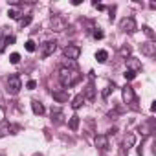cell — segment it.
Returning <instances> with one entry per match:
<instances>
[{
    "label": "cell",
    "instance_id": "obj_1",
    "mask_svg": "<svg viewBox=\"0 0 156 156\" xmlns=\"http://www.w3.org/2000/svg\"><path fill=\"white\" fill-rule=\"evenodd\" d=\"M59 79H61V85H62L64 88H70V87H73L75 83H79L81 73L77 72V70L61 66V70H59Z\"/></svg>",
    "mask_w": 156,
    "mask_h": 156
},
{
    "label": "cell",
    "instance_id": "obj_2",
    "mask_svg": "<svg viewBox=\"0 0 156 156\" xmlns=\"http://www.w3.org/2000/svg\"><path fill=\"white\" fill-rule=\"evenodd\" d=\"M22 88V81H20V77L19 75H11L9 79H8V94L11 96H17Z\"/></svg>",
    "mask_w": 156,
    "mask_h": 156
},
{
    "label": "cell",
    "instance_id": "obj_3",
    "mask_svg": "<svg viewBox=\"0 0 156 156\" xmlns=\"http://www.w3.org/2000/svg\"><path fill=\"white\" fill-rule=\"evenodd\" d=\"M50 26H51L53 31H64V30L68 28V22H66V19L61 17V15H53V17L50 19Z\"/></svg>",
    "mask_w": 156,
    "mask_h": 156
},
{
    "label": "cell",
    "instance_id": "obj_4",
    "mask_svg": "<svg viewBox=\"0 0 156 156\" xmlns=\"http://www.w3.org/2000/svg\"><path fill=\"white\" fill-rule=\"evenodd\" d=\"M55 50H57V42L55 41H44L41 44V57H50V55H53Z\"/></svg>",
    "mask_w": 156,
    "mask_h": 156
},
{
    "label": "cell",
    "instance_id": "obj_5",
    "mask_svg": "<svg viewBox=\"0 0 156 156\" xmlns=\"http://www.w3.org/2000/svg\"><path fill=\"white\" fill-rule=\"evenodd\" d=\"M79 55H81V48H79V46H75V44H68V46L64 48V57H66L68 61H75V59H79Z\"/></svg>",
    "mask_w": 156,
    "mask_h": 156
},
{
    "label": "cell",
    "instance_id": "obj_6",
    "mask_svg": "<svg viewBox=\"0 0 156 156\" xmlns=\"http://www.w3.org/2000/svg\"><path fill=\"white\" fill-rule=\"evenodd\" d=\"M119 28H121L123 31H127V33H134V31L138 30V26H136V20H134L132 17H125V19H121V22H119Z\"/></svg>",
    "mask_w": 156,
    "mask_h": 156
},
{
    "label": "cell",
    "instance_id": "obj_7",
    "mask_svg": "<svg viewBox=\"0 0 156 156\" xmlns=\"http://www.w3.org/2000/svg\"><path fill=\"white\" fill-rule=\"evenodd\" d=\"M140 50H141L143 55L152 57V55L156 53V44H154L152 41H147V42H141V44H140Z\"/></svg>",
    "mask_w": 156,
    "mask_h": 156
},
{
    "label": "cell",
    "instance_id": "obj_8",
    "mask_svg": "<svg viewBox=\"0 0 156 156\" xmlns=\"http://www.w3.org/2000/svg\"><path fill=\"white\" fill-rule=\"evenodd\" d=\"M121 94H123V101H125V103H134V101H136V94H134V88H132V87L125 85V87L121 88Z\"/></svg>",
    "mask_w": 156,
    "mask_h": 156
},
{
    "label": "cell",
    "instance_id": "obj_9",
    "mask_svg": "<svg viewBox=\"0 0 156 156\" xmlns=\"http://www.w3.org/2000/svg\"><path fill=\"white\" fill-rule=\"evenodd\" d=\"M125 62H127V70H130L134 73H138L141 70V61L136 57H129V59H125Z\"/></svg>",
    "mask_w": 156,
    "mask_h": 156
},
{
    "label": "cell",
    "instance_id": "obj_10",
    "mask_svg": "<svg viewBox=\"0 0 156 156\" xmlns=\"http://www.w3.org/2000/svg\"><path fill=\"white\" fill-rule=\"evenodd\" d=\"M94 141H96V147H98V149H101V151H107V149H108V136L98 134Z\"/></svg>",
    "mask_w": 156,
    "mask_h": 156
},
{
    "label": "cell",
    "instance_id": "obj_11",
    "mask_svg": "<svg viewBox=\"0 0 156 156\" xmlns=\"http://www.w3.org/2000/svg\"><path fill=\"white\" fill-rule=\"evenodd\" d=\"M134 141H136V138H134V134L132 132H129L125 138H123V149H121V154H125V151L129 152V149L134 145Z\"/></svg>",
    "mask_w": 156,
    "mask_h": 156
},
{
    "label": "cell",
    "instance_id": "obj_12",
    "mask_svg": "<svg viewBox=\"0 0 156 156\" xmlns=\"http://www.w3.org/2000/svg\"><path fill=\"white\" fill-rule=\"evenodd\" d=\"M83 98H85V101H94V98H96V87L92 83L87 85V88L83 92Z\"/></svg>",
    "mask_w": 156,
    "mask_h": 156
},
{
    "label": "cell",
    "instance_id": "obj_13",
    "mask_svg": "<svg viewBox=\"0 0 156 156\" xmlns=\"http://www.w3.org/2000/svg\"><path fill=\"white\" fill-rule=\"evenodd\" d=\"M51 96H53V99L59 101V103H66V101H68V92H66V90H51Z\"/></svg>",
    "mask_w": 156,
    "mask_h": 156
},
{
    "label": "cell",
    "instance_id": "obj_14",
    "mask_svg": "<svg viewBox=\"0 0 156 156\" xmlns=\"http://www.w3.org/2000/svg\"><path fill=\"white\" fill-rule=\"evenodd\" d=\"M31 110H33V114H37V116H42L46 110H44V105L41 103V101H37V99H33L31 101Z\"/></svg>",
    "mask_w": 156,
    "mask_h": 156
},
{
    "label": "cell",
    "instance_id": "obj_15",
    "mask_svg": "<svg viewBox=\"0 0 156 156\" xmlns=\"http://www.w3.org/2000/svg\"><path fill=\"white\" fill-rule=\"evenodd\" d=\"M83 105H85V98H83V94H77V96L72 99V108H73V110L81 108Z\"/></svg>",
    "mask_w": 156,
    "mask_h": 156
},
{
    "label": "cell",
    "instance_id": "obj_16",
    "mask_svg": "<svg viewBox=\"0 0 156 156\" xmlns=\"http://www.w3.org/2000/svg\"><path fill=\"white\" fill-rule=\"evenodd\" d=\"M9 130H17V127L13 129V127L9 125V121H2V123H0V136L9 134Z\"/></svg>",
    "mask_w": 156,
    "mask_h": 156
},
{
    "label": "cell",
    "instance_id": "obj_17",
    "mask_svg": "<svg viewBox=\"0 0 156 156\" xmlns=\"http://www.w3.org/2000/svg\"><path fill=\"white\" fill-rule=\"evenodd\" d=\"M51 121H55V123H61V121H62V112H61V108H51Z\"/></svg>",
    "mask_w": 156,
    "mask_h": 156
},
{
    "label": "cell",
    "instance_id": "obj_18",
    "mask_svg": "<svg viewBox=\"0 0 156 156\" xmlns=\"http://www.w3.org/2000/svg\"><path fill=\"white\" fill-rule=\"evenodd\" d=\"M79 116H72L70 118V121H68V127L72 129V130H77V129H79Z\"/></svg>",
    "mask_w": 156,
    "mask_h": 156
},
{
    "label": "cell",
    "instance_id": "obj_19",
    "mask_svg": "<svg viewBox=\"0 0 156 156\" xmlns=\"http://www.w3.org/2000/svg\"><path fill=\"white\" fill-rule=\"evenodd\" d=\"M96 59H98V62H107V59H108V51H107V50H99V51L96 53Z\"/></svg>",
    "mask_w": 156,
    "mask_h": 156
},
{
    "label": "cell",
    "instance_id": "obj_20",
    "mask_svg": "<svg viewBox=\"0 0 156 156\" xmlns=\"http://www.w3.org/2000/svg\"><path fill=\"white\" fill-rule=\"evenodd\" d=\"M31 20H33V17H31V15H26V17H20V19H19V24H20V28H24V26L31 24Z\"/></svg>",
    "mask_w": 156,
    "mask_h": 156
},
{
    "label": "cell",
    "instance_id": "obj_21",
    "mask_svg": "<svg viewBox=\"0 0 156 156\" xmlns=\"http://www.w3.org/2000/svg\"><path fill=\"white\" fill-rule=\"evenodd\" d=\"M13 42H15V37H13V35H11V37H6V39H4V42L0 44V53L4 51V48H6L8 44H13Z\"/></svg>",
    "mask_w": 156,
    "mask_h": 156
},
{
    "label": "cell",
    "instance_id": "obj_22",
    "mask_svg": "<svg viewBox=\"0 0 156 156\" xmlns=\"http://www.w3.org/2000/svg\"><path fill=\"white\" fill-rule=\"evenodd\" d=\"M140 132H141L143 136H149V134H151V123H143V125L140 127Z\"/></svg>",
    "mask_w": 156,
    "mask_h": 156
},
{
    "label": "cell",
    "instance_id": "obj_23",
    "mask_svg": "<svg viewBox=\"0 0 156 156\" xmlns=\"http://www.w3.org/2000/svg\"><path fill=\"white\" fill-rule=\"evenodd\" d=\"M24 46H26V50H28L30 53H33V51L37 50V46H35V42H33V41H26V44H24Z\"/></svg>",
    "mask_w": 156,
    "mask_h": 156
},
{
    "label": "cell",
    "instance_id": "obj_24",
    "mask_svg": "<svg viewBox=\"0 0 156 156\" xmlns=\"http://www.w3.org/2000/svg\"><path fill=\"white\" fill-rule=\"evenodd\" d=\"M114 88H116V85H114V83H112V85H108V87H107V88L103 90V98L107 99V98L110 96V92H114Z\"/></svg>",
    "mask_w": 156,
    "mask_h": 156
},
{
    "label": "cell",
    "instance_id": "obj_25",
    "mask_svg": "<svg viewBox=\"0 0 156 156\" xmlns=\"http://www.w3.org/2000/svg\"><path fill=\"white\" fill-rule=\"evenodd\" d=\"M8 17H9V19H15V20H19V19H20V13H19L17 9H9V11H8Z\"/></svg>",
    "mask_w": 156,
    "mask_h": 156
},
{
    "label": "cell",
    "instance_id": "obj_26",
    "mask_svg": "<svg viewBox=\"0 0 156 156\" xmlns=\"http://www.w3.org/2000/svg\"><path fill=\"white\" fill-rule=\"evenodd\" d=\"M130 46H121V50H119V53L123 55V57H130Z\"/></svg>",
    "mask_w": 156,
    "mask_h": 156
},
{
    "label": "cell",
    "instance_id": "obj_27",
    "mask_svg": "<svg viewBox=\"0 0 156 156\" xmlns=\"http://www.w3.org/2000/svg\"><path fill=\"white\" fill-rule=\"evenodd\" d=\"M9 62H11V64H19V62H20V55H19V53H11V55H9Z\"/></svg>",
    "mask_w": 156,
    "mask_h": 156
},
{
    "label": "cell",
    "instance_id": "obj_28",
    "mask_svg": "<svg viewBox=\"0 0 156 156\" xmlns=\"http://www.w3.org/2000/svg\"><path fill=\"white\" fill-rule=\"evenodd\" d=\"M26 88H28V90H35V88H37V81H33V79H30V81L26 83Z\"/></svg>",
    "mask_w": 156,
    "mask_h": 156
},
{
    "label": "cell",
    "instance_id": "obj_29",
    "mask_svg": "<svg viewBox=\"0 0 156 156\" xmlns=\"http://www.w3.org/2000/svg\"><path fill=\"white\" fill-rule=\"evenodd\" d=\"M123 75H125V79H127V81H132L134 77H136V73H134V72H130V70H127Z\"/></svg>",
    "mask_w": 156,
    "mask_h": 156
},
{
    "label": "cell",
    "instance_id": "obj_30",
    "mask_svg": "<svg viewBox=\"0 0 156 156\" xmlns=\"http://www.w3.org/2000/svg\"><path fill=\"white\" fill-rule=\"evenodd\" d=\"M143 31H145V35H147V37H151V39L154 37V31H152L149 26H143Z\"/></svg>",
    "mask_w": 156,
    "mask_h": 156
},
{
    "label": "cell",
    "instance_id": "obj_31",
    "mask_svg": "<svg viewBox=\"0 0 156 156\" xmlns=\"http://www.w3.org/2000/svg\"><path fill=\"white\" fill-rule=\"evenodd\" d=\"M103 37H105V35H103L101 30H96V31H94V39H103Z\"/></svg>",
    "mask_w": 156,
    "mask_h": 156
},
{
    "label": "cell",
    "instance_id": "obj_32",
    "mask_svg": "<svg viewBox=\"0 0 156 156\" xmlns=\"http://www.w3.org/2000/svg\"><path fill=\"white\" fill-rule=\"evenodd\" d=\"M92 6H94V8H98L99 11H103V9H105V6H103V4H99V2H92Z\"/></svg>",
    "mask_w": 156,
    "mask_h": 156
}]
</instances>
